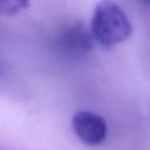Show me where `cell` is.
<instances>
[{"mask_svg":"<svg viewBox=\"0 0 150 150\" xmlns=\"http://www.w3.org/2000/svg\"><path fill=\"white\" fill-rule=\"evenodd\" d=\"M90 33L95 42L105 49H110L131 35L132 26L117 4L102 0L94 11Z\"/></svg>","mask_w":150,"mask_h":150,"instance_id":"6da1fadb","label":"cell"},{"mask_svg":"<svg viewBox=\"0 0 150 150\" xmlns=\"http://www.w3.org/2000/svg\"><path fill=\"white\" fill-rule=\"evenodd\" d=\"M56 48L67 56H82L94 46L91 33L81 22H70L56 36Z\"/></svg>","mask_w":150,"mask_h":150,"instance_id":"7a4b0ae2","label":"cell"},{"mask_svg":"<svg viewBox=\"0 0 150 150\" xmlns=\"http://www.w3.org/2000/svg\"><path fill=\"white\" fill-rule=\"evenodd\" d=\"M71 127L77 138L90 146L101 144L108 132L104 118L87 110L79 111L73 116Z\"/></svg>","mask_w":150,"mask_h":150,"instance_id":"3957f363","label":"cell"},{"mask_svg":"<svg viewBox=\"0 0 150 150\" xmlns=\"http://www.w3.org/2000/svg\"><path fill=\"white\" fill-rule=\"evenodd\" d=\"M30 0H0V14L12 15L23 11Z\"/></svg>","mask_w":150,"mask_h":150,"instance_id":"277c9868","label":"cell"},{"mask_svg":"<svg viewBox=\"0 0 150 150\" xmlns=\"http://www.w3.org/2000/svg\"><path fill=\"white\" fill-rule=\"evenodd\" d=\"M139 1H141V2H143L146 7H149V8H150V0H139Z\"/></svg>","mask_w":150,"mask_h":150,"instance_id":"5b68a950","label":"cell"}]
</instances>
